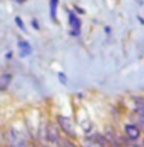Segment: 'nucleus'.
Returning <instances> with one entry per match:
<instances>
[{
	"mask_svg": "<svg viewBox=\"0 0 144 147\" xmlns=\"http://www.w3.org/2000/svg\"><path fill=\"white\" fill-rule=\"evenodd\" d=\"M55 123L59 129V131L65 136V137H69L72 140H76L78 139V133L76 130L73 129V125H72L71 119L65 115H57L55 117Z\"/></svg>",
	"mask_w": 144,
	"mask_h": 147,
	"instance_id": "obj_1",
	"label": "nucleus"
},
{
	"mask_svg": "<svg viewBox=\"0 0 144 147\" xmlns=\"http://www.w3.org/2000/svg\"><path fill=\"white\" fill-rule=\"evenodd\" d=\"M61 139H62V136H61V131H59L58 126L54 125L52 122H48L47 126H45V142L59 147Z\"/></svg>",
	"mask_w": 144,
	"mask_h": 147,
	"instance_id": "obj_2",
	"label": "nucleus"
},
{
	"mask_svg": "<svg viewBox=\"0 0 144 147\" xmlns=\"http://www.w3.org/2000/svg\"><path fill=\"white\" fill-rule=\"evenodd\" d=\"M123 133L126 134L131 142H139L144 136L143 131L140 130V127L134 122H127V123H124L123 125Z\"/></svg>",
	"mask_w": 144,
	"mask_h": 147,
	"instance_id": "obj_3",
	"label": "nucleus"
},
{
	"mask_svg": "<svg viewBox=\"0 0 144 147\" xmlns=\"http://www.w3.org/2000/svg\"><path fill=\"white\" fill-rule=\"evenodd\" d=\"M68 24L71 27V36L79 37L82 30V21L75 11H68Z\"/></svg>",
	"mask_w": 144,
	"mask_h": 147,
	"instance_id": "obj_4",
	"label": "nucleus"
},
{
	"mask_svg": "<svg viewBox=\"0 0 144 147\" xmlns=\"http://www.w3.org/2000/svg\"><path fill=\"white\" fill-rule=\"evenodd\" d=\"M17 47H18V51H20V57H21V58H26V57L33 54V47H31V44H30L27 40H24V38H20V40H18Z\"/></svg>",
	"mask_w": 144,
	"mask_h": 147,
	"instance_id": "obj_5",
	"label": "nucleus"
},
{
	"mask_svg": "<svg viewBox=\"0 0 144 147\" xmlns=\"http://www.w3.org/2000/svg\"><path fill=\"white\" fill-rule=\"evenodd\" d=\"M11 84V74L3 72L0 75V91H6Z\"/></svg>",
	"mask_w": 144,
	"mask_h": 147,
	"instance_id": "obj_6",
	"label": "nucleus"
},
{
	"mask_svg": "<svg viewBox=\"0 0 144 147\" xmlns=\"http://www.w3.org/2000/svg\"><path fill=\"white\" fill-rule=\"evenodd\" d=\"M59 0H50V17L52 21H57V10H58Z\"/></svg>",
	"mask_w": 144,
	"mask_h": 147,
	"instance_id": "obj_7",
	"label": "nucleus"
},
{
	"mask_svg": "<svg viewBox=\"0 0 144 147\" xmlns=\"http://www.w3.org/2000/svg\"><path fill=\"white\" fill-rule=\"evenodd\" d=\"M131 102H133V105L144 106V95H133L131 96Z\"/></svg>",
	"mask_w": 144,
	"mask_h": 147,
	"instance_id": "obj_8",
	"label": "nucleus"
},
{
	"mask_svg": "<svg viewBox=\"0 0 144 147\" xmlns=\"http://www.w3.org/2000/svg\"><path fill=\"white\" fill-rule=\"evenodd\" d=\"M130 115L133 116V120H131V122H134V123H136V125L140 127V130L143 131V134H144V119H143V117H139V116H136V115H133L131 112H130Z\"/></svg>",
	"mask_w": 144,
	"mask_h": 147,
	"instance_id": "obj_9",
	"label": "nucleus"
},
{
	"mask_svg": "<svg viewBox=\"0 0 144 147\" xmlns=\"http://www.w3.org/2000/svg\"><path fill=\"white\" fill-rule=\"evenodd\" d=\"M57 78H58V82H59L61 85H64V86L68 85V76L65 75V72H62V71L57 72Z\"/></svg>",
	"mask_w": 144,
	"mask_h": 147,
	"instance_id": "obj_10",
	"label": "nucleus"
},
{
	"mask_svg": "<svg viewBox=\"0 0 144 147\" xmlns=\"http://www.w3.org/2000/svg\"><path fill=\"white\" fill-rule=\"evenodd\" d=\"M14 21H16V24H17V27L21 30V31H27V28H26V24H24V21L21 20V17H16L14 18Z\"/></svg>",
	"mask_w": 144,
	"mask_h": 147,
	"instance_id": "obj_11",
	"label": "nucleus"
},
{
	"mask_svg": "<svg viewBox=\"0 0 144 147\" xmlns=\"http://www.w3.org/2000/svg\"><path fill=\"white\" fill-rule=\"evenodd\" d=\"M31 23H33V28H34V30H40V24H38V21H37L36 18H33Z\"/></svg>",
	"mask_w": 144,
	"mask_h": 147,
	"instance_id": "obj_12",
	"label": "nucleus"
},
{
	"mask_svg": "<svg viewBox=\"0 0 144 147\" xmlns=\"http://www.w3.org/2000/svg\"><path fill=\"white\" fill-rule=\"evenodd\" d=\"M42 147H57V146H54V144H50V143H47V144H44Z\"/></svg>",
	"mask_w": 144,
	"mask_h": 147,
	"instance_id": "obj_13",
	"label": "nucleus"
}]
</instances>
